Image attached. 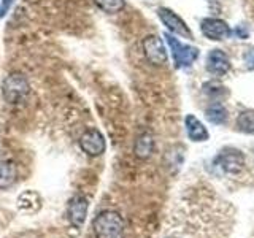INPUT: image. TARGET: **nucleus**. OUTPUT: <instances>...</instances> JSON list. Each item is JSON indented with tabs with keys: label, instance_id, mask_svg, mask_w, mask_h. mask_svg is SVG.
Returning a JSON list of instances; mask_svg holds the SVG:
<instances>
[{
	"label": "nucleus",
	"instance_id": "1",
	"mask_svg": "<svg viewBox=\"0 0 254 238\" xmlns=\"http://www.w3.org/2000/svg\"><path fill=\"white\" fill-rule=\"evenodd\" d=\"M95 238H123L124 219L113 210L102 211L92 222Z\"/></svg>",
	"mask_w": 254,
	"mask_h": 238
},
{
	"label": "nucleus",
	"instance_id": "2",
	"mask_svg": "<svg viewBox=\"0 0 254 238\" xmlns=\"http://www.w3.org/2000/svg\"><path fill=\"white\" fill-rule=\"evenodd\" d=\"M30 94V83L21 71H11L2 81V95L8 103H19Z\"/></svg>",
	"mask_w": 254,
	"mask_h": 238
},
{
	"label": "nucleus",
	"instance_id": "3",
	"mask_svg": "<svg viewBox=\"0 0 254 238\" xmlns=\"http://www.w3.org/2000/svg\"><path fill=\"white\" fill-rule=\"evenodd\" d=\"M164 38L167 45L170 46V51H172V58L175 62V67L177 68H185L192 65L195 62V59L198 58V50L194 46H189L181 43L177 37H173L172 34H164Z\"/></svg>",
	"mask_w": 254,
	"mask_h": 238
},
{
	"label": "nucleus",
	"instance_id": "4",
	"mask_svg": "<svg viewBox=\"0 0 254 238\" xmlns=\"http://www.w3.org/2000/svg\"><path fill=\"white\" fill-rule=\"evenodd\" d=\"M143 53H145V58L146 60L154 67H162L169 60V56H167V50H165V45L162 42V38L156 35V34H151L148 37L143 38Z\"/></svg>",
	"mask_w": 254,
	"mask_h": 238
},
{
	"label": "nucleus",
	"instance_id": "5",
	"mask_svg": "<svg viewBox=\"0 0 254 238\" xmlns=\"http://www.w3.org/2000/svg\"><path fill=\"white\" fill-rule=\"evenodd\" d=\"M157 16H159V19H161V22L165 26V29L172 32V35H178V37L189 38V40L194 38L192 30L188 27V24L183 21L173 10H170V8H165V6L157 8Z\"/></svg>",
	"mask_w": 254,
	"mask_h": 238
},
{
	"label": "nucleus",
	"instance_id": "6",
	"mask_svg": "<svg viewBox=\"0 0 254 238\" xmlns=\"http://www.w3.org/2000/svg\"><path fill=\"white\" fill-rule=\"evenodd\" d=\"M78 143H79V148H81L83 153H86L91 157L102 156L107 149L105 137H103L102 132L99 129H95V127L87 129L81 137H79Z\"/></svg>",
	"mask_w": 254,
	"mask_h": 238
},
{
	"label": "nucleus",
	"instance_id": "7",
	"mask_svg": "<svg viewBox=\"0 0 254 238\" xmlns=\"http://www.w3.org/2000/svg\"><path fill=\"white\" fill-rule=\"evenodd\" d=\"M200 30L208 40H218V42L232 35V30L227 26V22L216 18H205L200 22Z\"/></svg>",
	"mask_w": 254,
	"mask_h": 238
},
{
	"label": "nucleus",
	"instance_id": "8",
	"mask_svg": "<svg viewBox=\"0 0 254 238\" xmlns=\"http://www.w3.org/2000/svg\"><path fill=\"white\" fill-rule=\"evenodd\" d=\"M216 165H219L222 170L227 173H238L243 169L245 164V156L237 149H224L221 151V154L216 157Z\"/></svg>",
	"mask_w": 254,
	"mask_h": 238
},
{
	"label": "nucleus",
	"instance_id": "9",
	"mask_svg": "<svg viewBox=\"0 0 254 238\" xmlns=\"http://www.w3.org/2000/svg\"><path fill=\"white\" fill-rule=\"evenodd\" d=\"M206 70L216 78H222L230 70V60L222 50H211L206 58Z\"/></svg>",
	"mask_w": 254,
	"mask_h": 238
},
{
	"label": "nucleus",
	"instance_id": "10",
	"mask_svg": "<svg viewBox=\"0 0 254 238\" xmlns=\"http://www.w3.org/2000/svg\"><path fill=\"white\" fill-rule=\"evenodd\" d=\"M86 214H87V198L83 195H76L71 198L67 210V216L71 224L75 227H81L86 219Z\"/></svg>",
	"mask_w": 254,
	"mask_h": 238
},
{
	"label": "nucleus",
	"instance_id": "11",
	"mask_svg": "<svg viewBox=\"0 0 254 238\" xmlns=\"http://www.w3.org/2000/svg\"><path fill=\"white\" fill-rule=\"evenodd\" d=\"M185 124H186L188 137L192 141H206L208 140V137H210L208 130H206V127L198 121L194 115H188L185 119Z\"/></svg>",
	"mask_w": 254,
	"mask_h": 238
},
{
	"label": "nucleus",
	"instance_id": "12",
	"mask_svg": "<svg viewBox=\"0 0 254 238\" xmlns=\"http://www.w3.org/2000/svg\"><path fill=\"white\" fill-rule=\"evenodd\" d=\"M154 151V138L149 132H145L137 137L133 145V154L138 159H148L151 157Z\"/></svg>",
	"mask_w": 254,
	"mask_h": 238
},
{
	"label": "nucleus",
	"instance_id": "13",
	"mask_svg": "<svg viewBox=\"0 0 254 238\" xmlns=\"http://www.w3.org/2000/svg\"><path fill=\"white\" fill-rule=\"evenodd\" d=\"M18 179V169L13 162L0 164V189L11 187Z\"/></svg>",
	"mask_w": 254,
	"mask_h": 238
},
{
	"label": "nucleus",
	"instance_id": "14",
	"mask_svg": "<svg viewBox=\"0 0 254 238\" xmlns=\"http://www.w3.org/2000/svg\"><path fill=\"white\" fill-rule=\"evenodd\" d=\"M205 116L211 124L219 125V124H224L227 121V110L224 108L222 103L216 102V103H211V105L206 108Z\"/></svg>",
	"mask_w": 254,
	"mask_h": 238
},
{
	"label": "nucleus",
	"instance_id": "15",
	"mask_svg": "<svg viewBox=\"0 0 254 238\" xmlns=\"http://www.w3.org/2000/svg\"><path fill=\"white\" fill-rule=\"evenodd\" d=\"M92 2L99 10L108 14H116L119 11H123L126 6V0H92Z\"/></svg>",
	"mask_w": 254,
	"mask_h": 238
},
{
	"label": "nucleus",
	"instance_id": "16",
	"mask_svg": "<svg viewBox=\"0 0 254 238\" xmlns=\"http://www.w3.org/2000/svg\"><path fill=\"white\" fill-rule=\"evenodd\" d=\"M237 125L242 132L254 133V110H246L238 115Z\"/></svg>",
	"mask_w": 254,
	"mask_h": 238
},
{
	"label": "nucleus",
	"instance_id": "17",
	"mask_svg": "<svg viewBox=\"0 0 254 238\" xmlns=\"http://www.w3.org/2000/svg\"><path fill=\"white\" fill-rule=\"evenodd\" d=\"M243 59H245V63H246V68L254 70V48H251V50H248L245 53Z\"/></svg>",
	"mask_w": 254,
	"mask_h": 238
},
{
	"label": "nucleus",
	"instance_id": "18",
	"mask_svg": "<svg viewBox=\"0 0 254 238\" xmlns=\"http://www.w3.org/2000/svg\"><path fill=\"white\" fill-rule=\"evenodd\" d=\"M13 3H14V0H2V3H0V18H3V16L11 10Z\"/></svg>",
	"mask_w": 254,
	"mask_h": 238
},
{
	"label": "nucleus",
	"instance_id": "19",
	"mask_svg": "<svg viewBox=\"0 0 254 238\" xmlns=\"http://www.w3.org/2000/svg\"><path fill=\"white\" fill-rule=\"evenodd\" d=\"M235 34L238 35V37H243V38H246V37H248V32H246V29L245 27H242V26H238L237 27V30H235Z\"/></svg>",
	"mask_w": 254,
	"mask_h": 238
}]
</instances>
